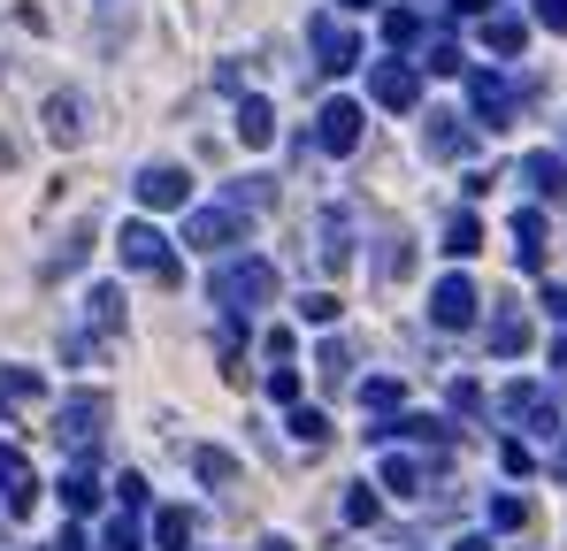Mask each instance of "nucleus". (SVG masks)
Returning a JSON list of instances; mask_svg holds the SVG:
<instances>
[{
  "label": "nucleus",
  "instance_id": "37",
  "mask_svg": "<svg viewBox=\"0 0 567 551\" xmlns=\"http://www.w3.org/2000/svg\"><path fill=\"white\" fill-rule=\"evenodd\" d=\"M522 521H529V498L498 490V498H491V529H522Z\"/></svg>",
  "mask_w": 567,
  "mask_h": 551
},
{
  "label": "nucleus",
  "instance_id": "1",
  "mask_svg": "<svg viewBox=\"0 0 567 551\" xmlns=\"http://www.w3.org/2000/svg\"><path fill=\"white\" fill-rule=\"evenodd\" d=\"M207 299L230 314V322H246V314H261L269 299H277V261H261V253H230L223 269L207 276Z\"/></svg>",
  "mask_w": 567,
  "mask_h": 551
},
{
  "label": "nucleus",
  "instance_id": "21",
  "mask_svg": "<svg viewBox=\"0 0 567 551\" xmlns=\"http://www.w3.org/2000/svg\"><path fill=\"white\" fill-rule=\"evenodd\" d=\"M85 253H93V222H70L62 246L47 253V276H78V269H85Z\"/></svg>",
  "mask_w": 567,
  "mask_h": 551
},
{
  "label": "nucleus",
  "instance_id": "28",
  "mask_svg": "<svg viewBox=\"0 0 567 551\" xmlns=\"http://www.w3.org/2000/svg\"><path fill=\"white\" fill-rule=\"evenodd\" d=\"M47 383H39V367H0V406H31Z\"/></svg>",
  "mask_w": 567,
  "mask_h": 551
},
{
  "label": "nucleus",
  "instance_id": "46",
  "mask_svg": "<svg viewBox=\"0 0 567 551\" xmlns=\"http://www.w3.org/2000/svg\"><path fill=\"white\" fill-rule=\"evenodd\" d=\"M545 306H553V314L567 322V283H545Z\"/></svg>",
  "mask_w": 567,
  "mask_h": 551
},
{
  "label": "nucleus",
  "instance_id": "22",
  "mask_svg": "<svg viewBox=\"0 0 567 551\" xmlns=\"http://www.w3.org/2000/svg\"><path fill=\"white\" fill-rule=\"evenodd\" d=\"M238 138H246V146H269V138H277V107H269L261 92L238 100Z\"/></svg>",
  "mask_w": 567,
  "mask_h": 551
},
{
  "label": "nucleus",
  "instance_id": "41",
  "mask_svg": "<svg viewBox=\"0 0 567 551\" xmlns=\"http://www.w3.org/2000/svg\"><path fill=\"white\" fill-rule=\"evenodd\" d=\"M498 459H506V475H529V467H537V459H529V445H522V437H506V445H498Z\"/></svg>",
  "mask_w": 567,
  "mask_h": 551
},
{
  "label": "nucleus",
  "instance_id": "35",
  "mask_svg": "<svg viewBox=\"0 0 567 551\" xmlns=\"http://www.w3.org/2000/svg\"><path fill=\"white\" fill-rule=\"evenodd\" d=\"M399 398H406V391H399L391 375H369V383H361V406H369V414H399Z\"/></svg>",
  "mask_w": 567,
  "mask_h": 551
},
{
  "label": "nucleus",
  "instance_id": "11",
  "mask_svg": "<svg viewBox=\"0 0 567 551\" xmlns=\"http://www.w3.org/2000/svg\"><path fill=\"white\" fill-rule=\"evenodd\" d=\"M131 191H138V207H154V215L192 207V169H177V162H146V169L131 177Z\"/></svg>",
  "mask_w": 567,
  "mask_h": 551
},
{
  "label": "nucleus",
  "instance_id": "32",
  "mask_svg": "<svg viewBox=\"0 0 567 551\" xmlns=\"http://www.w3.org/2000/svg\"><path fill=\"white\" fill-rule=\"evenodd\" d=\"M291 445H307V453H322V445H330V422H322L315 406H291Z\"/></svg>",
  "mask_w": 567,
  "mask_h": 551
},
{
  "label": "nucleus",
  "instance_id": "17",
  "mask_svg": "<svg viewBox=\"0 0 567 551\" xmlns=\"http://www.w3.org/2000/svg\"><path fill=\"white\" fill-rule=\"evenodd\" d=\"M522 184L537 199H567V154H522Z\"/></svg>",
  "mask_w": 567,
  "mask_h": 551
},
{
  "label": "nucleus",
  "instance_id": "39",
  "mask_svg": "<svg viewBox=\"0 0 567 551\" xmlns=\"http://www.w3.org/2000/svg\"><path fill=\"white\" fill-rule=\"evenodd\" d=\"M377 513H383V506H377V490H369V482H353V498H346V521H353V529H369Z\"/></svg>",
  "mask_w": 567,
  "mask_h": 551
},
{
  "label": "nucleus",
  "instance_id": "44",
  "mask_svg": "<svg viewBox=\"0 0 567 551\" xmlns=\"http://www.w3.org/2000/svg\"><path fill=\"white\" fill-rule=\"evenodd\" d=\"M537 23L545 31H567V0H537Z\"/></svg>",
  "mask_w": 567,
  "mask_h": 551
},
{
  "label": "nucleus",
  "instance_id": "47",
  "mask_svg": "<svg viewBox=\"0 0 567 551\" xmlns=\"http://www.w3.org/2000/svg\"><path fill=\"white\" fill-rule=\"evenodd\" d=\"M453 551H491V537H461V544H453Z\"/></svg>",
  "mask_w": 567,
  "mask_h": 551
},
{
  "label": "nucleus",
  "instance_id": "31",
  "mask_svg": "<svg viewBox=\"0 0 567 551\" xmlns=\"http://www.w3.org/2000/svg\"><path fill=\"white\" fill-rule=\"evenodd\" d=\"M107 551H146V521H138V506H123V513L107 521Z\"/></svg>",
  "mask_w": 567,
  "mask_h": 551
},
{
  "label": "nucleus",
  "instance_id": "50",
  "mask_svg": "<svg viewBox=\"0 0 567 551\" xmlns=\"http://www.w3.org/2000/svg\"><path fill=\"white\" fill-rule=\"evenodd\" d=\"M553 475H560V482H567V445H560V459H553Z\"/></svg>",
  "mask_w": 567,
  "mask_h": 551
},
{
  "label": "nucleus",
  "instance_id": "36",
  "mask_svg": "<svg viewBox=\"0 0 567 551\" xmlns=\"http://www.w3.org/2000/svg\"><path fill=\"white\" fill-rule=\"evenodd\" d=\"M406 269H414V246H406V238H383V253H377V276H383V283H399Z\"/></svg>",
  "mask_w": 567,
  "mask_h": 551
},
{
  "label": "nucleus",
  "instance_id": "12",
  "mask_svg": "<svg viewBox=\"0 0 567 551\" xmlns=\"http://www.w3.org/2000/svg\"><path fill=\"white\" fill-rule=\"evenodd\" d=\"M475 314H483V291H475V283H468L461 269L430 283V322H437V330H468Z\"/></svg>",
  "mask_w": 567,
  "mask_h": 551
},
{
  "label": "nucleus",
  "instance_id": "19",
  "mask_svg": "<svg viewBox=\"0 0 567 551\" xmlns=\"http://www.w3.org/2000/svg\"><path fill=\"white\" fill-rule=\"evenodd\" d=\"M315 253H322V269H346L353 261V215L346 207H322V246Z\"/></svg>",
  "mask_w": 567,
  "mask_h": 551
},
{
  "label": "nucleus",
  "instance_id": "43",
  "mask_svg": "<svg viewBox=\"0 0 567 551\" xmlns=\"http://www.w3.org/2000/svg\"><path fill=\"white\" fill-rule=\"evenodd\" d=\"M475 406H483V391H475L468 375H461V383H453V414H475Z\"/></svg>",
  "mask_w": 567,
  "mask_h": 551
},
{
  "label": "nucleus",
  "instance_id": "10",
  "mask_svg": "<svg viewBox=\"0 0 567 551\" xmlns=\"http://www.w3.org/2000/svg\"><path fill=\"white\" fill-rule=\"evenodd\" d=\"M361 131H369V107H361V100H322V107H315V146H322V154H353Z\"/></svg>",
  "mask_w": 567,
  "mask_h": 551
},
{
  "label": "nucleus",
  "instance_id": "5",
  "mask_svg": "<svg viewBox=\"0 0 567 551\" xmlns=\"http://www.w3.org/2000/svg\"><path fill=\"white\" fill-rule=\"evenodd\" d=\"M246 238V215L230 207V199H215V207H192L185 215V246H199V253H230Z\"/></svg>",
  "mask_w": 567,
  "mask_h": 551
},
{
  "label": "nucleus",
  "instance_id": "23",
  "mask_svg": "<svg viewBox=\"0 0 567 551\" xmlns=\"http://www.w3.org/2000/svg\"><path fill=\"white\" fill-rule=\"evenodd\" d=\"M514 261H522V269H545V215H537V207L514 215Z\"/></svg>",
  "mask_w": 567,
  "mask_h": 551
},
{
  "label": "nucleus",
  "instance_id": "15",
  "mask_svg": "<svg viewBox=\"0 0 567 551\" xmlns=\"http://www.w3.org/2000/svg\"><path fill=\"white\" fill-rule=\"evenodd\" d=\"M78 330L100 337V345L123 330V283H93V291H85V322H78Z\"/></svg>",
  "mask_w": 567,
  "mask_h": 551
},
{
  "label": "nucleus",
  "instance_id": "13",
  "mask_svg": "<svg viewBox=\"0 0 567 551\" xmlns=\"http://www.w3.org/2000/svg\"><path fill=\"white\" fill-rule=\"evenodd\" d=\"M85 131H93V100L78 85L47 92V138H54V146H85Z\"/></svg>",
  "mask_w": 567,
  "mask_h": 551
},
{
  "label": "nucleus",
  "instance_id": "7",
  "mask_svg": "<svg viewBox=\"0 0 567 551\" xmlns=\"http://www.w3.org/2000/svg\"><path fill=\"white\" fill-rule=\"evenodd\" d=\"M475 115H461V107H430V123H422V146H430V162H468L475 154Z\"/></svg>",
  "mask_w": 567,
  "mask_h": 551
},
{
  "label": "nucleus",
  "instance_id": "24",
  "mask_svg": "<svg viewBox=\"0 0 567 551\" xmlns=\"http://www.w3.org/2000/svg\"><path fill=\"white\" fill-rule=\"evenodd\" d=\"M422 482H430V467H422V459H406V453H391L377 467V490H399V498H414Z\"/></svg>",
  "mask_w": 567,
  "mask_h": 551
},
{
  "label": "nucleus",
  "instance_id": "20",
  "mask_svg": "<svg viewBox=\"0 0 567 551\" xmlns=\"http://www.w3.org/2000/svg\"><path fill=\"white\" fill-rule=\"evenodd\" d=\"M461 70H468L461 39H453V31H430V39H422V77H461Z\"/></svg>",
  "mask_w": 567,
  "mask_h": 551
},
{
  "label": "nucleus",
  "instance_id": "29",
  "mask_svg": "<svg viewBox=\"0 0 567 551\" xmlns=\"http://www.w3.org/2000/svg\"><path fill=\"white\" fill-rule=\"evenodd\" d=\"M62 506H70V513H93V506H100L93 467H70V475H62Z\"/></svg>",
  "mask_w": 567,
  "mask_h": 551
},
{
  "label": "nucleus",
  "instance_id": "25",
  "mask_svg": "<svg viewBox=\"0 0 567 551\" xmlns=\"http://www.w3.org/2000/svg\"><path fill=\"white\" fill-rule=\"evenodd\" d=\"M192 529H199V521H192L185 506H162V513H154V544L162 551H192Z\"/></svg>",
  "mask_w": 567,
  "mask_h": 551
},
{
  "label": "nucleus",
  "instance_id": "49",
  "mask_svg": "<svg viewBox=\"0 0 567 551\" xmlns=\"http://www.w3.org/2000/svg\"><path fill=\"white\" fill-rule=\"evenodd\" d=\"M338 8H346V15H361V8H377V0H338Z\"/></svg>",
  "mask_w": 567,
  "mask_h": 551
},
{
  "label": "nucleus",
  "instance_id": "27",
  "mask_svg": "<svg viewBox=\"0 0 567 551\" xmlns=\"http://www.w3.org/2000/svg\"><path fill=\"white\" fill-rule=\"evenodd\" d=\"M445 253H453V261H475V253H483V222H475L468 207L445 222Z\"/></svg>",
  "mask_w": 567,
  "mask_h": 551
},
{
  "label": "nucleus",
  "instance_id": "34",
  "mask_svg": "<svg viewBox=\"0 0 567 551\" xmlns=\"http://www.w3.org/2000/svg\"><path fill=\"white\" fill-rule=\"evenodd\" d=\"M315 367H322V383H346V375H353V353H346V337H322Z\"/></svg>",
  "mask_w": 567,
  "mask_h": 551
},
{
  "label": "nucleus",
  "instance_id": "2",
  "mask_svg": "<svg viewBox=\"0 0 567 551\" xmlns=\"http://www.w3.org/2000/svg\"><path fill=\"white\" fill-rule=\"evenodd\" d=\"M100 429H107V391H70V398L54 406V437L78 453V467H93Z\"/></svg>",
  "mask_w": 567,
  "mask_h": 551
},
{
  "label": "nucleus",
  "instance_id": "38",
  "mask_svg": "<svg viewBox=\"0 0 567 551\" xmlns=\"http://www.w3.org/2000/svg\"><path fill=\"white\" fill-rule=\"evenodd\" d=\"M299 322L330 330V322H338V299H330V291H307V299H299Z\"/></svg>",
  "mask_w": 567,
  "mask_h": 551
},
{
  "label": "nucleus",
  "instance_id": "18",
  "mask_svg": "<svg viewBox=\"0 0 567 551\" xmlns=\"http://www.w3.org/2000/svg\"><path fill=\"white\" fill-rule=\"evenodd\" d=\"M483 46H491L498 62H514V54L529 46V15H506V8H498V15H483Z\"/></svg>",
  "mask_w": 567,
  "mask_h": 551
},
{
  "label": "nucleus",
  "instance_id": "6",
  "mask_svg": "<svg viewBox=\"0 0 567 551\" xmlns=\"http://www.w3.org/2000/svg\"><path fill=\"white\" fill-rule=\"evenodd\" d=\"M514 107H522V85H514V77H498V70H475L468 77V115L483 131H506Z\"/></svg>",
  "mask_w": 567,
  "mask_h": 551
},
{
  "label": "nucleus",
  "instance_id": "14",
  "mask_svg": "<svg viewBox=\"0 0 567 551\" xmlns=\"http://www.w3.org/2000/svg\"><path fill=\"white\" fill-rule=\"evenodd\" d=\"M31 506H39V475H31V459L16 453V445H0V513L23 521Z\"/></svg>",
  "mask_w": 567,
  "mask_h": 551
},
{
  "label": "nucleus",
  "instance_id": "42",
  "mask_svg": "<svg viewBox=\"0 0 567 551\" xmlns=\"http://www.w3.org/2000/svg\"><path fill=\"white\" fill-rule=\"evenodd\" d=\"M261 353H269V367H284V361H291V330H269V337H261Z\"/></svg>",
  "mask_w": 567,
  "mask_h": 551
},
{
  "label": "nucleus",
  "instance_id": "30",
  "mask_svg": "<svg viewBox=\"0 0 567 551\" xmlns=\"http://www.w3.org/2000/svg\"><path fill=\"white\" fill-rule=\"evenodd\" d=\"M192 467H199V482H207V490L238 482V459H230V453H215V445H199V453H192Z\"/></svg>",
  "mask_w": 567,
  "mask_h": 551
},
{
  "label": "nucleus",
  "instance_id": "26",
  "mask_svg": "<svg viewBox=\"0 0 567 551\" xmlns=\"http://www.w3.org/2000/svg\"><path fill=\"white\" fill-rule=\"evenodd\" d=\"M223 199H230V207H238V215L254 222V215H261V207L277 199V177H238V184H230V191H223Z\"/></svg>",
  "mask_w": 567,
  "mask_h": 551
},
{
  "label": "nucleus",
  "instance_id": "16",
  "mask_svg": "<svg viewBox=\"0 0 567 551\" xmlns=\"http://www.w3.org/2000/svg\"><path fill=\"white\" fill-rule=\"evenodd\" d=\"M483 337H491V353H498V361H522V353H529V314H522V306H498Z\"/></svg>",
  "mask_w": 567,
  "mask_h": 551
},
{
  "label": "nucleus",
  "instance_id": "45",
  "mask_svg": "<svg viewBox=\"0 0 567 551\" xmlns=\"http://www.w3.org/2000/svg\"><path fill=\"white\" fill-rule=\"evenodd\" d=\"M453 15H475L483 23V15H498V0H453Z\"/></svg>",
  "mask_w": 567,
  "mask_h": 551
},
{
  "label": "nucleus",
  "instance_id": "48",
  "mask_svg": "<svg viewBox=\"0 0 567 551\" xmlns=\"http://www.w3.org/2000/svg\"><path fill=\"white\" fill-rule=\"evenodd\" d=\"M254 551H291V544H284V537H261V544H254Z\"/></svg>",
  "mask_w": 567,
  "mask_h": 551
},
{
  "label": "nucleus",
  "instance_id": "3",
  "mask_svg": "<svg viewBox=\"0 0 567 551\" xmlns=\"http://www.w3.org/2000/svg\"><path fill=\"white\" fill-rule=\"evenodd\" d=\"M115 261L131 276H162V283L177 276V253H169V238H162L154 222H123V230H115Z\"/></svg>",
  "mask_w": 567,
  "mask_h": 551
},
{
  "label": "nucleus",
  "instance_id": "33",
  "mask_svg": "<svg viewBox=\"0 0 567 551\" xmlns=\"http://www.w3.org/2000/svg\"><path fill=\"white\" fill-rule=\"evenodd\" d=\"M383 39H391V54H406V46L422 39V15H414V8H391V15H383Z\"/></svg>",
  "mask_w": 567,
  "mask_h": 551
},
{
  "label": "nucleus",
  "instance_id": "4",
  "mask_svg": "<svg viewBox=\"0 0 567 551\" xmlns=\"http://www.w3.org/2000/svg\"><path fill=\"white\" fill-rule=\"evenodd\" d=\"M498 414H506L514 429H529V437H560V406H553L545 383H506V391H498Z\"/></svg>",
  "mask_w": 567,
  "mask_h": 551
},
{
  "label": "nucleus",
  "instance_id": "8",
  "mask_svg": "<svg viewBox=\"0 0 567 551\" xmlns=\"http://www.w3.org/2000/svg\"><path fill=\"white\" fill-rule=\"evenodd\" d=\"M369 100H377V107H391V115H406V107L422 100V62H406V54L369 62Z\"/></svg>",
  "mask_w": 567,
  "mask_h": 551
},
{
  "label": "nucleus",
  "instance_id": "9",
  "mask_svg": "<svg viewBox=\"0 0 567 551\" xmlns=\"http://www.w3.org/2000/svg\"><path fill=\"white\" fill-rule=\"evenodd\" d=\"M307 46H315V70H322V77L361 70V39H353L338 15H315V23H307Z\"/></svg>",
  "mask_w": 567,
  "mask_h": 551
},
{
  "label": "nucleus",
  "instance_id": "40",
  "mask_svg": "<svg viewBox=\"0 0 567 551\" xmlns=\"http://www.w3.org/2000/svg\"><path fill=\"white\" fill-rule=\"evenodd\" d=\"M269 398H277V406H299V375H291V367H269Z\"/></svg>",
  "mask_w": 567,
  "mask_h": 551
}]
</instances>
